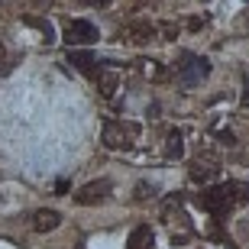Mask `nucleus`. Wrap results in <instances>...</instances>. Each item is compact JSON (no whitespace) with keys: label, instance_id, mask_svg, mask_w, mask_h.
<instances>
[{"label":"nucleus","instance_id":"0eeeda50","mask_svg":"<svg viewBox=\"0 0 249 249\" xmlns=\"http://www.w3.org/2000/svg\"><path fill=\"white\" fill-rule=\"evenodd\" d=\"M62 223V213L58 211H49V207H42V211L33 213V230L36 233H52Z\"/></svg>","mask_w":249,"mask_h":249},{"label":"nucleus","instance_id":"39448f33","mask_svg":"<svg viewBox=\"0 0 249 249\" xmlns=\"http://www.w3.org/2000/svg\"><path fill=\"white\" fill-rule=\"evenodd\" d=\"M97 26L88 23V19H71L68 26H65V42L68 46H94L97 42Z\"/></svg>","mask_w":249,"mask_h":249},{"label":"nucleus","instance_id":"1a4fd4ad","mask_svg":"<svg viewBox=\"0 0 249 249\" xmlns=\"http://www.w3.org/2000/svg\"><path fill=\"white\" fill-rule=\"evenodd\" d=\"M152 23H146V19H136V23H129V29H126V36H129V42H136V46H146V42H152Z\"/></svg>","mask_w":249,"mask_h":249},{"label":"nucleus","instance_id":"ddd939ff","mask_svg":"<svg viewBox=\"0 0 249 249\" xmlns=\"http://www.w3.org/2000/svg\"><path fill=\"white\" fill-rule=\"evenodd\" d=\"M152 194H156V188H152V185H146V181H139V185H136V191H133V197H136V201H149Z\"/></svg>","mask_w":249,"mask_h":249},{"label":"nucleus","instance_id":"f257e3e1","mask_svg":"<svg viewBox=\"0 0 249 249\" xmlns=\"http://www.w3.org/2000/svg\"><path fill=\"white\" fill-rule=\"evenodd\" d=\"M249 201V185L246 181H227V185H213L207 188V191L197 197V204H201L204 211L217 213V217H223L227 211H233L236 204H246Z\"/></svg>","mask_w":249,"mask_h":249},{"label":"nucleus","instance_id":"2eb2a0df","mask_svg":"<svg viewBox=\"0 0 249 249\" xmlns=\"http://www.w3.org/2000/svg\"><path fill=\"white\" fill-rule=\"evenodd\" d=\"M201 26H204L201 17H191V19H188V29H191V33H194V29H201Z\"/></svg>","mask_w":249,"mask_h":249},{"label":"nucleus","instance_id":"7ed1b4c3","mask_svg":"<svg viewBox=\"0 0 249 249\" xmlns=\"http://www.w3.org/2000/svg\"><path fill=\"white\" fill-rule=\"evenodd\" d=\"M211 74V62L201 55H181L178 58V78L185 88H194V84H201L204 78Z\"/></svg>","mask_w":249,"mask_h":249},{"label":"nucleus","instance_id":"f03ea898","mask_svg":"<svg viewBox=\"0 0 249 249\" xmlns=\"http://www.w3.org/2000/svg\"><path fill=\"white\" fill-rule=\"evenodd\" d=\"M139 136V123H126V120H107L104 123V146L107 149H133V142H136Z\"/></svg>","mask_w":249,"mask_h":249},{"label":"nucleus","instance_id":"423d86ee","mask_svg":"<svg viewBox=\"0 0 249 249\" xmlns=\"http://www.w3.org/2000/svg\"><path fill=\"white\" fill-rule=\"evenodd\" d=\"M188 175H191V181H197V185H207V181H213V178L220 175V165H217L213 159H197V162H191Z\"/></svg>","mask_w":249,"mask_h":249},{"label":"nucleus","instance_id":"4468645a","mask_svg":"<svg viewBox=\"0 0 249 249\" xmlns=\"http://www.w3.org/2000/svg\"><path fill=\"white\" fill-rule=\"evenodd\" d=\"M74 3H81V7H110V0H74Z\"/></svg>","mask_w":249,"mask_h":249},{"label":"nucleus","instance_id":"a211bd4d","mask_svg":"<svg viewBox=\"0 0 249 249\" xmlns=\"http://www.w3.org/2000/svg\"><path fill=\"white\" fill-rule=\"evenodd\" d=\"M243 107H249V84H246V91H243Z\"/></svg>","mask_w":249,"mask_h":249},{"label":"nucleus","instance_id":"f8f14e48","mask_svg":"<svg viewBox=\"0 0 249 249\" xmlns=\"http://www.w3.org/2000/svg\"><path fill=\"white\" fill-rule=\"evenodd\" d=\"M165 156H168V159H181V156H185V139H181V133H178V129H168Z\"/></svg>","mask_w":249,"mask_h":249},{"label":"nucleus","instance_id":"dca6fc26","mask_svg":"<svg viewBox=\"0 0 249 249\" xmlns=\"http://www.w3.org/2000/svg\"><path fill=\"white\" fill-rule=\"evenodd\" d=\"M220 139H223V142H227V146H233V142H236V136H233L230 129H223V133H220Z\"/></svg>","mask_w":249,"mask_h":249},{"label":"nucleus","instance_id":"6e6552de","mask_svg":"<svg viewBox=\"0 0 249 249\" xmlns=\"http://www.w3.org/2000/svg\"><path fill=\"white\" fill-rule=\"evenodd\" d=\"M68 62H71L78 71L91 74V78L101 71V62H97V55H91V52H78V49H74V52H68Z\"/></svg>","mask_w":249,"mask_h":249},{"label":"nucleus","instance_id":"20e7f679","mask_svg":"<svg viewBox=\"0 0 249 249\" xmlns=\"http://www.w3.org/2000/svg\"><path fill=\"white\" fill-rule=\"evenodd\" d=\"M110 194H113V181L110 178H94V181H88V185L78 188L74 201L81 204V207H94V204H104Z\"/></svg>","mask_w":249,"mask_h":249},{"label":"nucleus","instance_id":"9b49d317","mask_svg":"<svg viewBox=\"0 0 249 249\" xmlns=\"http://www.w3.org/2000/svg\"><path fill=\"white\" fill-rule=\"evenodd\" d=\"M94 78H97V88H101L104 97H113V94H117V84H120L117 71H97Z\"/></svg>","mask_w":249,"mask_h":249},{"label":"nucleus","instance_id":"9d476101","mask_svg":"<svg viewBox=\"0 0 249 249\" xmlns=\"http://www.w3.org/2000/svg\"><path fill=\"white\" fill-rule=\"evenodd\" d=\"M126 249H152V227H136V230L129 233V240H126Z\"/></svg>","mask_w":249,"mask_h":249},{"label":"nucleus","instance_id":"f3484780","mask_svg":"<svg viewBox=\"0 0 249 249\" xmlns=\"http://www.w3.org/2000/svg\"><path fill=\"white\" fill-rule=\"evenodd\" d=\"M162 33H165V39H175L178 36V29L172 26V23H168V26H162Z\"/></svg>","mask_w":249,"mask_h":249}]
</instances>
